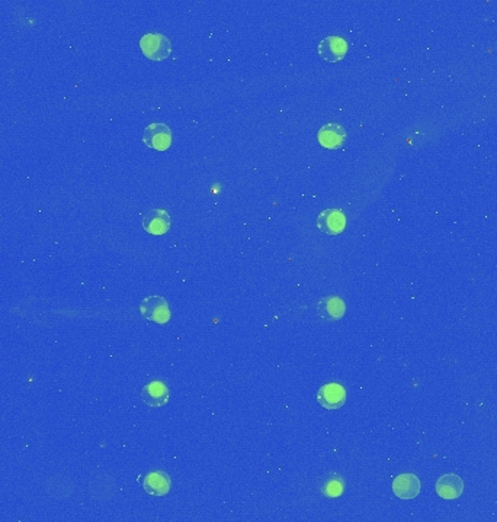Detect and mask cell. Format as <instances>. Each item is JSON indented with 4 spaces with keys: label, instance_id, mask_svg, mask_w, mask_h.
Segmentation results:
<instances>
[{
    "label": "cell",
    "instance_id": "cell-1",
    "mask_svg": "<svg viewBox=\"0 0 497 522\" xmlns=\"http://www.w3.org/2000/svg\"><path fill=\"white\" fill-rule=\"evenodd\" d=\"M140 48L143 54L153 59V61H162L167 58L172 52V44L167 37L163 34H145L140 40Z\"/></svg>",
    "mask_w": 497,
    "mask_h": 522
},
{
    "label": "cell",
    "instance_id": "cell-2",
    "mask_svg": "<svg viewBox=\"0 0 497 522\" xmlns=\"http://www.w3.org/2000/svg\"><path fill=\"white\" fill-rule=\"evenodd\" d=\"M140 314L150 322L167 324L170 321L169 303L160 296L145 297L140 305Z\"/></svg>",
    "mask_w": 497,
    "mask_h": 522
},
{
    "label": "cell",
    "instance_id": "cell-3",
    "mask_svg": "<svg viewBox=\"0 0 497 522\" xmlns=\"http://www.w3.org/2000/svg\"><path fill=\"white\" fill-rule=\"evenodd\" d=\"M143 142L156 151H166L172 145V130L162 122H153L144 130Z\"/></svg>",
    "mask_w": 497,
    "mask_h": 522
},
{
    "label": "cell",
    "instance_id": "cell-4",
    "mask_svg": "<svg viewBox=\"0 0 497 522\" xmlns=\"http://www.w3.org/2000/svg\"><path fill=\"white\" fill-rule=\"evenodd\" d=\"M317 228L328 235H339L346 229V215L340 209H326L317 217Z\"/></svg>",
    "mask_w": 497,
    "mask_h": 522
},
{
    "label": "cell",
    "instance_id": "cell-5",
    "mask_svg": "<svg viewBox=\"0 0 497 522\" xmlns=\"http://www.w3.org/2000/svg\"><path fill=\"white\" fill-rule=\"evenodd\" d=\"M317 52L328 63H337V61H342L347 54V42L342 37L330 35L320 41Z\"/></svg>",
    "mask_w": 497,
    "mask_h": 522
},
{
    "label": "cell",
    "instance_id": "cell-6",
    "mask_svg": "<svg viewBox=\"0 0 497 522\" xmlns=\"http://www.w3.org/2000/svg\"><path fill=\"white\" fill-rule=\"evenodd\" d=\"M317 401L325 409H339L346 404V390L342 385L328 383L318 389Z\"/></svg>",
    "mask_w": 497,
    "mask_h": 522
},
{
    "label": "cell",
    "instance_id": "cell-7",
    "mask_svg": "<svg viewBox=\"0 0 497 522\" xmlns=\"http://www.w3.org/2000/svg\"><path fill=\"white\" fill-rule=\"evenodd\" d=\"M347 138L346 130L336 122H329L325 127H321L317 132V140L321 147L337 149L345 145Z\"/></svg>",
    "mask_w": 497,
    "mask_h": 522
},
{
    "label": "cell",
    "instance_id": "cell-8",
    "mask_svg": "<svg viewBox=\"0 0 497 522\" xmlns=\"http://www.w3.org/2000/svg\"><path fill=\"white\" fill-rule=\"evenodd\" d=\"M172 227V220L167 210L163 209H152L144 215L143 228L145 232L152 235H163Z\"/></svg>",
    "mask_w": 497,
    "mask_h": 522
},
{
    "label": "cell",
    "instance_id": "cell-9",
    "mask_svg": "<svg viewBox=\"0 0 497 522\" xmlns=\"http://www.w3.org/2000/svg\"><path fill=\"white\" fill-rule=\"evenodd\" d=\"M393 492L400 499H415L420 494V480L413 473H403L394 479Z\"/></svg>",
    "mask_w": 497,
    "mask_h": 522
},
{
    "label": "cell",
    "instance_id": "cell-10",
    "mask_svg": "<svg viewBox=\"0 0 497 522\" xmlns=\"http://www.w3.org/2000/svg\"><path fill=\"white\" fill-rule=\"evenodd\" d=\"M141 399H143V402L147 404L149 407L160 408L169 402L170 392H169V387L163 382L155 380L143 387Z\"/></svg>",
    "mask_w": 497,
    "mask_h": 522
},
{
    "label": "cell",
    "instance_id": "cell-11",
    "mask_svg": "<svg viewBox=\"0 0 497 522\" xmlns=\"http://www.w3.org/2000/svg\"><path fill=\"white\" fill-rule=\"evenodd\" d=\"M436 494L442 499L454 501L458 499L464 492V482L458 475L447 473L436 482Z\"/></svg>",
    "mask_w": 497,
    "mask_h": 522
},
{
    "label": "cell",
    "instance_id": "cell-12",
    "mask_svg": "<svg viewBox=\"0 0 497 522\" xmlns=\"http://www.w3.org/2000/svg\"><path fill=\"white\" fill-rule=\"evenodd\" d=\"M317 312L326 321H339L346 314V303L339 296H328L317 303Z\"/></svg>",
    "mask_w": 497,
    "mask_h": 522
},
{
    "label": "cell",
    "instance_id": "cell-13",
    "mask_svg": "<svg viewBox=\"0 0 497 522\" xmlns=\"http://www.w3.org/2000/svg\"><path fill=\"white\" fill-rule=\"evenodd\" d=\"M143 487L152 497H166L170 492V476L164 472H152L143 480Z\"/></svg>",
    "mask_w": 497,
    "mask_h": 522
},
{
    "label": "cell",
    "instance_id": "cell-14",
    "mask_svg": "<svg viewBox=\"0 0 497 522\" xmlns=\"http://www.w3.org/2000/svg\"><path fill=\"white\" fill-rule=\"evenodd\" d=\"M343 492V484L340 480H335V482H329L325 486V495L330 497V498H337L340 497Z\"/></svg>",
    "mask_w": 497,
    "mask_h": 522
}]
</instances>
